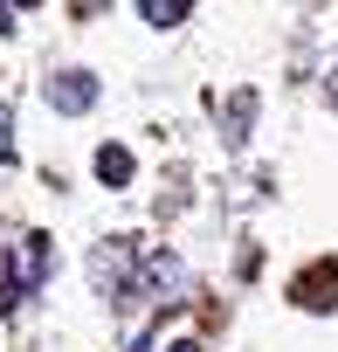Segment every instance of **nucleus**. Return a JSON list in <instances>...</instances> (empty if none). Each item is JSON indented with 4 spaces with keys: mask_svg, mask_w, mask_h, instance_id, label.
<instances>
[{
    "mask_svg": "<svg viewBox=\"0 0 338 352\" xmlns=\"http://www.w3.org/2000/svg\"><path fill=\"white\" fill-rule=\"evenodd\" d=\"M324 97H331V104H338V69H331V83H324Z\"/></svg>",
    "mask_w": 338,
    "mask_h": 352,
    "instance_id": "obj_11",
    "label": "nucleus"
},
{
    "mask_svg": "<svg viewBox=\"0 0 338 352\" xmlns=\"http://www.w3.org/2000/svg\"><path fill=\"white\" fill-rule=\"evenodd\" d=\"M145 283H152L166 304H180L194 276H187V263H180V256H145Z\"/></svg>",
    "mask_w": 338,
    "mask_h": 352,
    "instance_id": "obj_4",
    "label": "nucleus"
},
{
    "mask_svg": "<svg viewBox=\"0 0 338 352\" xmlns=\"http://www.w3.org/2000/svg\"><path fill=\"white\" fill-rule=\"evenodd\" d=\"M249 124H256V90H235V97H228V145H242Z\"/></svg>",
    "mask_w": 338,
    "mask_h": 352,
    "instance_id": "obj_6",
    "label": "nucleus"
},
{
    "mask_svg": "<svg viewBox=\"0 0 338 352\" xmlns=\"http://www.w3.org/2000/svg\"><path fill=\"white\" fill-rule=\"evenodd\" d=\"M138 14H145L152 28H180V21H187V0H138Z\"/></svg>",
    "mask_w": 338,
    "mask_h": 352,
    "instance_id": "obj_7",
    "label": "nucleus"
},
{
    "mask_svg": "<svg viewBox=\"0 0 338 352\" xmlns=\"http://www.w3.org/2000/svg\"><path fill=\"white\" fill-rule=\"evenodd\" d=\"M166 352H201V345H194V338H180V345H166Z\"/></svg>",
    "mask_w": 338,
    "mask_h": 352,
    "instance_id": "obj_10",
    "label": "nucleus"
},
{
    "mask_svg": "<svg viewBox=\"0 0 338 352\" xmlns=\"http://www.w3.org/2000/svg\"><path fill=\"white\" fill-rule=\"evenodd\" d=\"M90 276H97V290H104V297H117V290L131 283V242H124V235H117V242H104V249L90 256Z\"/></svg>",
    "mask_w": 338,
    "mask_h": 352,
    "instance_id": "obj_3",
    "label": "nucleus"
},
{
    "mask_svg": "<svg viewBox=\"0 0 338 352\" xmlns=\"http://www.w3.org/2000/svg\"><path fill=\"white\" fill-rule=\"evenodd\" d=\"M42 276H49V235H14L8 242V270H0V304H21L28 290H42Z\"/></svg>",
    "mask_w": 338,
    "mask_h": 352,
    "instance_id": "obj_1",
    "label": "nucleus"
},
{
    "mask_svg": "<svg viewBox=\"0 0 338 352\" xmlns=\"http://www.w3.org/2000/svg\"><path fill=\"white\" fill-rule=\"evenodd\" d=\"M97 180L104 187H131V145H97Z\"/></svg>",
    "mask_w": 338,
    "mask_h": 352,
    "instance_id": "obj_5",
    "label": "nucleus"
},
{
    "mask_svg": "<svg viewBox=\"0 0 338 352\" xmlns=\"http://www.w3.org/2000/svg\"><path fill=\"white\" fill-rule=\"evenodd\" d=\"M42 97H49V111H63V118H83V111L97 104V76H90V69H56V76L42 83Z\"/></svg>",
    "mask_w": 338,
    "mask_h": 352,
    "instance_id": "obj_2",
    "label": "nucleus"
},
{
    "mask_svg": "<svg viewBox=\"0 0 338 352\" xmlns=\"http://www.w3.org/2000/svg\"><path fill=\"white\" fill-rule=\"evenodd\" d=\"M0 166H14V118H8V104H0Z\"/></svg>",
    "mask_w": 338,
    "mask_h": 352,
    "instance_id": "obj_8",
    "label": "nucleus"
},
{
    "mask_svg": "<svg viewBox=\"0 0 338 352\" xmlns=\"http://www.w3.org/2000/svg\"><path fill=\"white\" fill-rule=\"evenodd\" d=\"M8 28H14V8H0V35H8Z\"/></svg>",
    "mask_w": 338,
    "mask_h": 352,
    "instance_id": "obj_9",
    "label": "nucleus"
}]
</instances>
